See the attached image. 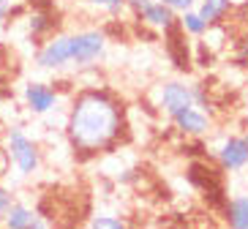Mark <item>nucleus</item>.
Wrapping results in <instances>:
<instances>
[{
  "label": "nucleus",
  "mask_w": 248,
  "mask_h": 229,
  "mask_svg": "<svg viewBox=\"0 0 248 229\" xmlns=\"http://www.w3.org/2000/svg\"><path fill=\"white\" fill-rule=\"evenodd\" d=\"M125 131L123 101L109 90L88 88L77 93L66 118V137L74 153L98 155L115 148Z\"/></svg>",
  "instance_id": "f257e3e1"
},
{
  "label": "nucleus",
  "mask_w": 248,
  "mask_h": 229,
  "mask_svg": "<svg viewBox=\"0 0 248 229\" xmlns=\"http://www.w3.org/2000/svg\"><path fill=\"white\" fill-rule=\"evenodd\" d=\"M6 153H8V161L14 164V169L22 178L38 172V167H41V150L19 126H11L6 131Z\"/></svg>",
  "instance_id": "f03ea898"
},
{
  "label": "nucleus",
  "mask_w": 248,
  "mask_h": 229,
  "mask_svg": "<svg viewBox=\"0 0 248 229\" xmlns=\"http://www.w3.org/2000/svg\"><path fill=\"white\" fill-rule=\"evenodd\" d=\"M71 41V66L88 68L104 58L107 52V36L104 30H79V33H68Z\"/></svg>",
  "instance_id": "7ed1b4c3"
},
{
  "label": "nucleus",
  "mask_w": 248,
  "mask_h": 229,
  "mask_svg": "<svg viewBox=\"0 0 248 229\" xmlns=\"http://www.w3.org/2000/svg\"><path fill=\"white\" fill-rule=\"evenodd\" d=\"M36 66L44 68V71H60V68L71 66V41H68V33L46 38L44 46L36 52Z\"/></svg>",
  "instance_id": "20e7f679"
},
{
  "label": "nucleus",
  "mask_w": 248,
  "mask_h": 229,
  "mask_svg": "<svg viewBox=\"0 0 248 229\" xmlns=\"http://www.w3.org/2000/svg\"><path fill=\"white\" fill-rule=\"evenodd\" d=\"M218 164L226 172H243L248 167V134H232L218 145Z\"/></svg>",
  "instance_id": "39448f33"
},
{
  "label": "nucleus",
  "mask_w": 248,
  "mask_h": 229,
  "mask_svg": "<svg viewBox=\"0 0 248 229\" xmlns=\"http://www.w3.org/2000/svg\"><path fill=\"white\" fill-rule=\"evenodd\" d=\"M22 98H25V107L33 115H46V112L58 109L60 104V93L49 82H28L22 90Z\"/></svg>",
  "instance_id": "423d86ee"
},
{
  "label": "nucleus",
  "mask_w": 248,
  "mask_h": 229,
  "mask_svg": "<svg viewBox=\"0 0 248 229\" xmlns=\"http://www.w3.org/2000/svg\"><path fill=\"white\" fill-rule=\"evenodd\" d=\"M158 107L167 112L169 118L183 109H188V107H194V88L186 85V82H167V85H161Z\"/></svg>",
  "instance_id": "0eeeda50"
},
{
  "label": "nucleus",
  "mask_w": 248,
  "mask_h": 229,
  "mask_svg": "<svg viewBox=\"0 0 248 229\" xmlns=\"http://www.w3.org/2000/svg\"><path fill=\"white\" fill-rule=\"evenodd\" d=\"M3 227L6 229H44V227H52V221L41 218V213H36L33 207L22 205V202H14L11 210L3 215Z\"/></svg>",
  "instance_id": "6e6552de"
},
{
  "label": "nucleus",
  "mask_w": 248,
  "mask_h": 229,
  "mask_svg": "<svg viewBox=\"0 0 248 229\" xmlns=\"http://www.w3.org/2000/svg\"><path fill=\"white\" fill-rule=\"evenodd\" d=\"M172 120H175L177 131L186 134V137H204V134L210 131V118L202 109H197V104L188 107V109L177 112V115H172Z\"/></svg>",
  "instance_id": "1a4fd4ad"
},
{
  "label": "nucleus",
  "mask_w": 248,
  "mask_h": 229,
  "mask_svg": "<svg viewBox=\"0 0 248 229\" xmlns=\"http://www.w3.org/2000/svg\"><path fill=\"white\" fill-rule=\"evenodd\" d=\"M139 19L145 25H150V28H158V30H164L167 25H172L177 19L175 16V8H169L167 3H161V0H150L142 11H139Z\"/></svg>",
  "instance_id": "9d476101"
},
{
  "label": "nucleus",
  "mask_w": 248,
  "mask_h": 229,
  "mask_svg": "<svg viewBox=\"0 0 248 229\" xmlns=\"http://www.w3.org/2000/svg\"><path fill=\"white\" fill-rule=\"evenodd\" d=\"M226 224L234 229H248V194H237L226 202Z\"/></svg>",
  "instance_id": "9b49d317"
},
{
  "label": "nucleus",
  "mask_w": 248,
  "mask_h": 229,
  "mask_svg": "<svg viewBox=\"0 0 248 229\" xmlns=\"http://www.w3.org/2000/svg\"><path fill=\"white\" fill-rule=\"evenodd\" d=\"M229 8H232V0H202L199 3V16L213 28L229 14Z\"/></svg>",
  "instance_id": "f8f14e48"
},
{
  "label": "nucleus",
  "mask_w": 248,
  "mask_h": 229,
  "mask_svg": "<svg viewBox=\"0 0 248 229\" xmlns=\"http://www.w3.org/2000/svg\"><path fill=\"white\" fill-rule=\"evenodd\" d=\"M180 25H183V30H186V33H191V36H204V33H207V28H210V25L204 22L202 16H199V11H194V8H188V11H180Z\"/></svg>",
  "instance_id": "ddd939ff"
},
{
  "label": "nucleus",
  "mask_w": 248,
  "mask_h": 229,
  "mask_svg": "<svg viewBox=\"0 0 248 229\" xmlns=\"http://www.w3.org/2000/svg\"><path fill=\"white\" fill-rule=\"evenodd\" d=\"M88 227H93V229H123L125 221L123 218H117V215L98 213V215H93V218L88 221Z\"/></svg>",
  "instance_id": "4468645a"
},
{
  "label": "nucleus",
  "mask_w": 248,
  "mask_h": 229,
  "mask_svg": "<svg viewBox=\"0 0 248 229\" xmlns=\"http://www.w3.org/2000/svg\"><path fill=\"white\" fill-rule=\"evenodd\" d=\"M52 16H46V14H33L30 16V36H41V33H46V30H52Z\"/></svg>",
  "instance_id": "2eb2a0df"
},
{
  "label": "nucleus",
  "mask_w": 248,
  "mask_h": 229,
  "mask_svg": "<svg viewBox=\"0 0 248 229\" xmlns=\"http://www.w3.org/2000/svg\"><path fill=\"white\" fill-rule=\"evenodd\" d=\"M19 11H22V0H0V25Z\"/></svg>",
  "instance_id": "dca6fc26"
},
{
  "label": "nucleus",
  "mask_w": 248,
  "mask_h": 229,
  "mask_svg": "<svg viewBox=\"0 0 248 229\" xmlns=\"http://www.w3.org/2000/svg\"><path fill=\"white\" fill-rule=\"evenodd\" d=\"M88 6L104 8V11H109V14H117V11L125 6V0H88Z\"/></svg>",
  "instance_id": "f3484780"
},
{
  "label": "nucleus",
  "mask_w": 248,
  "mask_h": 229,
  "mask_svg": "<svg viewBox=\"0 0 248 229\" xmlns=\"http://www.w3.org/2000/svg\"><path fill=\"white\" fill-rule=\"evenodd\" d=\"M14 194L8 191L6 185H0V221H3V215L8 213V210H11V205H14Z\"/></svg>",
  "instance_id": "a211bd4d"
},
{
  "label": "nucleus",
  "mask_w": 248,
  "mask_h": 229,
  "mask_svg": "<svg viewBox=\"0 0 248 229\" xmlns=\"http://www.w3.org/2000/svg\"><path fill=\"white\" fill-rule=\"evenodd\" d=\"M161 3H167V6L175 8V11H188V8L197 6V0H161Z\"/></svg>",
  "instance_id": "6ab92c4d"
},
{
  "label": "nucleus",
  "mask_w": 248,
  "mask_h": 229,
  "mask_svg": "<svg viewBox=\"0 0 248 229\" xmlns=\"http://www.w3.org/2000/svg\"><path fill=\"white\" fill-rule=\"evenodd\" d=\"M147 3H150V0H125V8H128V11H134V14H139Z\"/></svg>",
  "instance_id": "aec40b11"
},
{
  "label": "nucleus",
  "mask_w": 248,
  "mask_h": 229,
  "mask_svg": "<svg viewBox=\"0 0 248 229\" xmlns=\"http://www.w3.org/2000/svg\"><path fill=\"white\" fill-rule=\"evenodd\" d=\"M240 60H243V63H248V30L240 36Z\"/></svg>",
  "instance_id": "412c9836"
},
{
  "label": "nucleus",
  "mask_w": 248,
  "mask_h": 229,
  "mask_svg": "<svg viewBox=\"0 0 248 229\" xmlns=\"http://www.w3.org/2000/svg\"><path fill=\"white\" fill-rule=\"evenodd\" d=\"M243 120L248 123V90H246V96H243Z\"/></svg>",
  "instance_id": "4be33fe9"
}]
</instances>
